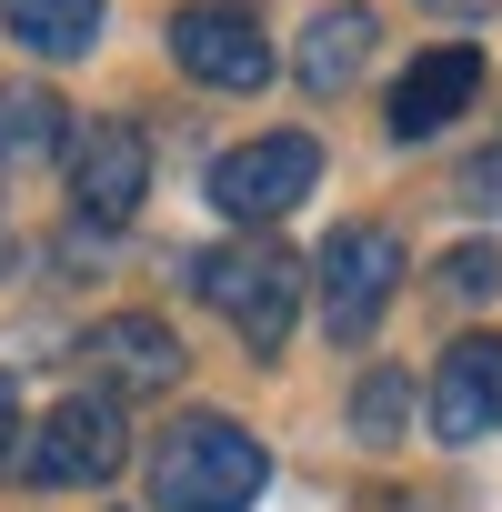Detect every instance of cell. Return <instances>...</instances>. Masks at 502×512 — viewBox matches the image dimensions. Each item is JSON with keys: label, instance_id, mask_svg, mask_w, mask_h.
<instances>
[{"label": "cell", "instance_id": "obj_1", "mask_svg": "<svg viewBox=\"0 0 502 512\" xmlns=\"http://www.w3.org/2000/svg\"><path fill=\"white\" fill-rule=\"evenodd\" d=\"M262 482H272V452L251 442L241 422H221V412L171 422L161 452H151V502L161 512H251Z\"/></svg>", "mask_w": 502, "mask_h": 512}, {"label": "cell", "instance_id": "obj_2", "mask_svg": "<svg viewBox=\"0 0 502 512\" xmlns=\"http://www.w3.org/2000/svg\"><path fill=\"white\" fill-rule=\"evenodd\" d=\"M201 302L251 342V352H282L292 342V312H302V262L282 241H231V251H201Z\"/></svg>", "mask_w": 502, "mask_h": 512}, {"label": "cell", "instance_id": "obj_3", "mask_svg": "<svg viewBox=\"0 0 502 512\" xmlns=\"http://www.w3.org/2000/svg\"><path fill=\"white\" fill-rule=\"evenodd\" d=\"M302 191H322V141L312 131H262V141L211 161V201L231 221H282Z\"/></svg>", "mask_w": 502, "mask_h": 512}, {"label": "cell", "instance_id": "obj_4", "mask_svg": "<svg viewBox=\"0 0 502 512\" xmlns=\"http://www.w3.org/2000/svg\"><path fill=\"white\" fill-rule=\"evenodd\" d=\"M312 272H322V322H332V342H362V332L382 322V302L402 292V231L352 221V231L322 241Z\"/></svg>", "mask_w": 502, "mask_h": 512}, {"label": "cell", "instance_id": "obj_5", "mask_svg": "<svg viewBox=\"0 0 502 512\" xmlns=\"http://www.w3.org/2000/svg\"><path fill=\"white\" fill-rule=\"evenodd\" d=\"M121 452H131L121 402H111V392H71V402L31 432L21 472H31L41 492H81V482H111V472H121Z\"/></svg>", "mask_w": 502, "mask_h": 512}, {"label": "cell", "instance_id": "obj_6", "mask_svg": "<svg viewBox=\"0 0 502 512\" xmlns=\"http://www.w3.org/2000/svg\"><path fill=\"white\" fill-rule=\"evenodd\" d=\"M171 61L191 81H211V91H262L272 81V41L241 0H181L171 11Z\"/></svg>", "mask_w": 502, "mask_h": 512}, {"label": "cell", "instance_id": "obj_7", "mask_svg": "<svg viewBox=\"0 0 502 512\" xmlns=\"http://www.w3.org/2000/svg\"><path fill=\"white\" fill-rule=\"evenodd\" d=\"M141 191H151V141H141L131 121H101V131L71 151V201H81V221L121 231V221L141 211Z\"/></svg>", "mask_w": 502, "mask_h": 512}, {"label": "cell", "instance_id": "obj_8", "mask_svg": "<svg viewBox=\"0 0 502 512\" xmlns=\"http://www.w3.org/2000/svg\"><path fill=\"white\" fill-rule=\"evenodd\" d=\"M432 432L442 442H492L502 432V342L492 332H472V342L442 352V372H432Z\"/></svg>", "mask_w": 502, "mask_h": 512}, {"label": "cell", "instance_id": "obj_9", "mask_svg": "<svg viewBox=\"0 0 502 512\" xmlns=\"http://www.w3.org/2000/svg\"><path fill=\"white\" fill-rule=\"evenodd\" d=\"M472 91H482V51H472V41H442V51H422V61L392 81V131H402V141H432V131H452V121L472 111Z\"/></svg>", "mask_w": 502, "mask_h": 512}, {"label": "cell", "instance_id": "obj_10", "mask_svg": "<svg viewBox=\"0 0 502 512\" xmlns=\"http://www.w3.org/2000/svg\"><path fill=\"white\" fill-rule=\"evenodd\" d=\"M91 372L111 382V392H171L181 382V332L171 322H151V312H111V322H91Z\"/></svg>", "mask_w": 502, "mask_h": 512}, {"label": "cell", "instance_id": "obj_11", "mask_svg": "<svg viewBox=\"0 0 502 512\" xmlns=\"http://www.w3.org/2000/svg\"><path fill=\"white\" fill-rule=\"evenodd\" d=\"M362 61H372V11H362V0H342V11H322L312 31H302V91L312 101H332V91H352L362 81Z\"/></svg>", "mask_w": 502, "mask_h": 512}, {"label": "cell", "instance_id": "obj_12", "mask_svg": "<svg viewBox=\"0 0 502 512\" xmlns=\"http://www.w3.org/2000/svg\"><path fill=\"white\" fill-rule=\"evenodd\" d=\"M0 21H11V41L41 51V61H81L101 41V0H0Z\"/></svg>", "mask_w": 502, "mask_h": 512}, {"label": "cell", "instance_id": "obj_13", "mask_svg": "<svg viewBox=\"0 0 502 512\" xmlns=\"http://www.w3.org/2000/svg\"><path fill=\"white\" fill-rule=\"evenodd\" d=\"M61 151V101L51 91H0V161H41Z\"/></svg>", "mask_w": 502, "mask_h": 512}, {"label": "cell", "instance_id": "obj_14", "mask_svg": "<svg viewBox=\"0 0 502 512\" xmlns=\"http://www.w3.org/2000/svg\"><path fill=\"white\" fill-rule=\"evenodd\" d=\"M442 282H452L462 302H472V292H502V251H482V241H462L452 262H442Z\"/></svg>", "mask_w": 502, "mask_h": 512}, {"label": "cell", "instance_id": "obj_15", "mask_svg": "<svg viewBox=\"0 0 502 512\" xmlns=\"http://www.w3.org/2000/svg\"><path fill=\"white\" fill-rule=\"evenodd\" d=\"M352 422L372 432V442H392V422H402V382L382 372V382H362V402H352Z\"/></svg>", "mask_w": 502, "mask_h": 512}, {"label": "cell", "instance_id": "obj_16", "mask_svg": "<svg viewBox=\"0 0 502 512\" xmlns=\"http://www.w3.org/2000/svg\"><path fill=\"white\" fill-rule=\"evenodd\" d=\"M462 201H472V211H502V151H482V161L462 171Z\"/></svg>", "mask_w": 502, "mask_h": 512}, {"label": "cell", "instance_id": "obj_17", "mask_svg": "<svg viewBox=\"0 0 502 512\" xmlns=\"http://www.w3.org/2000/svg\"><path fill=\"white\" fill-rule=\"evenodd\" d=\"M11 432H21V382L0 372V462H11Z\"/></svg>", "mask_w": 502, "mask_h": 512}, {"label": "cell", "instance_id": "obj_18", "mask_svg": "<svg viewBox=\"0 0 502 512\" xmlns=\"http://www.w3.org/2000/svg\"><path fill=\"white\" fill-rule=\"evenodd\" d=\"M422 11H442V21H482L492 0H422Z\"/></svg>", "mask_w": 502, "mask_h": 512}, {"label": "cell", "instance_id": "obj_19", "mask_svg": "<svg viewBox=\"0 0 502 512\" xmlns=\"http://www.w3.org/2000/svg\"><path fill=\"white\" fill-rule=\"evenodd\" d=\"M0 251H11V221H0Z\"/></svg>", "mask_w": 502, "mask_h": 512}]
</instances>
